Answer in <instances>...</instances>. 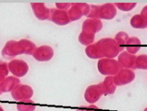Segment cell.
Returning <instances> with one entry per match:
<instances>
[{
    "mask_svg": "<svg viewBox=\"0 0 147 111\" xmlns=\"http://www.w3.org/2000/svg\"><path fill=\"white\" fill-rule=\"evenodd\" d=\"M54 51L49 46H41L36 48L32 57L38 61H49L53 58Z\"/></svg>",
    "mask_w": 147,
    "mask_h": 111,
    "instance_id": "10",
    "label": "cell"
},
{
    "mask_svg": "<svg viewBox=\"0 0 147 111\" xmlns=\"http://www.w3.org/2000/svg\"><path fill=\"white\" fill-rule=\"evenodd\" d=\"M1 93H2V90H1V87H0V95H1Z\"/></svg>",
    "mask_w": 147,
    "mask_h": 111,
    "instance_id": "30",
    "label": "cell"
},
{
    "mask_svg": "<svg viewBox=\"0 0 147 111\" xmlns=\"http://www.w3.org/2000/svg\"><path fill=\"white\" fill-rule=\"evenodd\" d=\"M76 111H101L95 105H90L87 107H82Z\"/></svg>",
    "mask_w": 147,
    "mask_h": 111,
    "instance_id": "27",
    "label": "cell"
},
{
    "mask_svg": "<svg viewBox=\"0 0 147 111\" xmlns=\"http://www.w3.org/2000/svg\"><path fill=\"white\" fill-rule=\"evenodd\" d=\"M9 74V67L7 63L0 61V82H2L7 77Z\"/></svg>",
    "mask_w": 147,
    "mask_h": 111,
    "instance_id": "24",
    "label": "cell"
},
{
    "mask_svg": "<svg viewBox=\"0 0 147 111\" xmlns=\"http://www.w3.org/2000/svg\"><path fill=\"white\" fill-rule=\"evenodd\" d=\"M20 79L15 77H7L0 84L2 92H12L18 85H20Z\"/></svg>",
    "mask_w": 147,
    "mask_h": 111,
    "instance_id": "15",
    "label": "cell"
},
{
    "mask_svg": "<svg viewBox=\"0 0 147 111\" xmlns=\"http://www.w3.org/2000/svg\"><path fill=\"white\" fill-rule=\"evenodd\" d=\"M101 51L103 57L106 59H113L117 57L120 52L123 51L125 48L121 47L113 38H103L96 43Z\"/></svg>",
    "mask_w": 147,
    "mask_h": 111,
    "instance_id": "3",
    "label": "cell"
},
{
    "mask_svg": "<svg viewBox=\"0 0 147 111\" xmlns=\"http://www.w3.org/2000/svg\"><path fill=\"white\" fill-rule=\"evenodd\" d=\"M90 12L87 17L92 19L111 20L115 17L117 14L116 7L111 3L98 5H91Z\"/></svg>",
    "mask_w": 147,
    "mask_h": 111,
    "instance_id": "2",
    "label": "cell"
},
{
    "mask_svg": "<svg viewBox=\"0 0 147 111\" xmlns=\"http://www.w3.org/2000/svg\"><path fill=\"white\" fill-rule=\"evenodd\" d=\"M140 15H141V16L144 17V18H146V19L147 20V5H146V6L144 7V8H143Z\"/></svg>",
    "mask_w": 147,
    "mask_h": 111,
    "instance_id": "28",
    "label": "cell"
},
{
    "mask_svg": "<svg viewBox=\"0 0 147 111\" xmlns=\"http://www.w3.org/2000/svg\"><path fill=\"white\" fill-rule=\"evenodd\" d=\"M9 71L16 77H24L28 73L29 67L25 61L20 59H14L8 64Z\"/></svg>",
    "mask_w": 147,
    "mask_h": 111,
    "instance_id": "7",
    "label": "cell"
},
{
    "mask_svg": "<svg viewBox=\"0 0 147 111\" xmlns=\"http://www.w3.org/2000/svg\"><path fill=\"white\" fill-rule=\"evenodd\" d=\"M11 95L15 101L28 100L33 95V89L29 85H18L11 92Z\"/></svg>",
    "mask_w": 147,
    "mask_h": 111,
    "instance_id": "6",
    "label": "cell"
},
{
    "mask_svg": "<svg viewBox=\"0 0 147 111\" xmlns=\"http://www.w3.org/2000/svg\"><path fill=\"white\" fill-rule=\"evenodd\" d=\"M134 69H147V55L141 54L138 57H136L135 61V66Z\"/></svg>",
    "mask_w": 147,
    "mask_h": 111,
    "instance_id": "22",
    "label": "cell"
},
{
    "mask_svg": "<svg viewBox=\"0 0 147 111\" xmlns=\"http://www.w3.org/2000/svg\"><path fill=\"white\" fill-rule=\"evenodd\" d=\"M85 52L89 58L92 59H102L104 57L103 55L102 54L97 43L90 45V46H87L86 48Z\"/></svg>",
    "mask_w": 147,
    "mask_h": 111,
    "instance_id": "18",
    "label": "cell"
},
{
    "mask_svg": "<svg viewBox=\"0 0 147 111\" xmlns=\"http://www.w3.org/2000/svg\"><path fill=\"white\" fill-rule=\"evenodd\" d=\"M31 7L35 17L40 20H49L51 9L46 7L43 3H31Z\"/></svg>",
    "mask_w": 147,
    "mask_h": 111,
    "instance_id": "12",
    "label": "cell"
},
{
    "mask_svg": "<svg viewBox=\"0 0 147 111\" xmlns=\"http://www.w3.org/2000/svg\"><path fill=\"white\" fill-rule=\"evenodd\" d=\"M35 49L36 46L35 43L29 40L22 39L19 41L9 40L7 42L2 49V55L7 59H12L18 55H32Z\"/></svg>",
    "mask_w": 147,
    "mask_h": 111,
    "instance_id": "1",
    "label": "cell"
},
{
    "mask_svg": "<svg viewBox=\"0 0 147 111\" xmlns=\"http://www.w3.org/2000/svg\"><path fill=\"white\" fill-rule=\"evenodd\" d=\"M90 6L86 3H71V7L68 10L71 21L80 20L82 16H88L90 12Z\"/></svg>",
    "mask_w": 147,
    "mask_h": 111,
    "instance_id": "5",
    "label": "cell"
},
{
    "mask_svg": "<svg viewBox=\"0 0 147 111\" xmlns=\"http://www.w3.org/2000/svg\"><path fill=\"white\" fill-rule=\"evenodd\" d=\"M49 20L59 25H65L71 22L69 19L68 11L61 10L59 9H51Z\"/></svg>",
    "mask_w": 147,
    "mask_h": 111,
    "instance_id": "11",
    "label": "cell"
},
{
    "mask_svg": "<svg viewBox=\"0 0 147 111\" xmlns=\"http://www.w3.org/2000/svg\"><path fill=\"white\" fill-rule=\"evenodd\" d=\"M128 39H129V37H128V34H127L126 33H125V32H119V33L115 36L114 40L117 42V43H118L121 47L125 48L124 46H125L126 42L128 41Z\"/></svg>",
    "mask_w": 147,
    "mask_h": 111,
    "instance_id": "23",
    "label": "cell"
},
{
    "mask_svg": "<svg viewBox=\"0 0 147 111\" xmlns=\"http://www.w3.org/2000/svg\"><path fill=\"white\" fill-rule=\"evenodd\" d=\"M101 85L104 91V95L113 94L117 87L113 81V77L112 76H108L106 77L104 81L101 82Z\"/></svg>",
    "mask_w": 147,
    "mask_h": 111,
    "instance_id": "16",
    "label": "cell"
},
{
    "mask_svg": "<svg viewBox=\"0 0 147 111\" xmlns=\"http://www.w3.org/2000/svg\"><path fill=\"white\" fill-rule=\"evenodd\" d=\"M56 6L57 9L68 11L71 7V3H56Z\"/></svg>",
    "mask_w": 147,
    "mask_h": 111,
    "instance_id": "26",
    "label": "cell"
},
{
    "mask_svg": "<svg viewBox=\"0 0 147 111\" xmlns=\"http://www.w3.org/2000/svg\"><path fill=\"white\" fill-rule=\"evenodd\" d=\"M114 5L121 10L124 11V12H128L135 7L136 3H115Z\"/></svg>",
    "mask_w": 147,
    "mask_h": 111,
    "instance_id": "25",
    "label": "cell"
},
{
    "mask_svg": "<svg viewBox=\"0 0 147 111\" xmlns=\"http://www.w3.org/2000/svg\"><path fill=\"white\" fill-rule=\"evenodd\" d=\"M102 28V23L99 19L88 18L82 24V31L95 34Z\"/></svg>",
    "mask_w": 147,
    "mask_h": 111,
    "instance_id": "13",
    "label": "cell"
},
{
    "mask_svg": "<svg viewBox=\"0 0 147 111\" xmlns=\"http://www.w3.org/2000/svg\"><path fill=\"white\" fill-rule=\"evenodd\" d=\"M144 111H147V108H145V109H144Z\"/></svg>",
    "mask_w": 147,
    "mask_h": 111,
    "instance_id": "31",
    "label": "cell"
},
{
    "mask_svg": "<svg viewBox=\"0 0 147 111\" xmlns=\"http://www.w3.org/2000/svg\"><path fill=\"white\" fill-rule=\"evenodd\" d=\"M36 106L33 101L31 100L22 101V102L17 105L18 111H34Z\"/></svg>",
    "mask_w": 147,
    "mask_h": 111,
    "instance_id": "21",
    "label": "cell"
},
{
    "mask_svg": "<svg viewBox=\"0 0 147 111\" xmlns=\"http://www.w3.org/2000/svg\"><path fill=\"white\" fill-rule=\"evenodd\" d=\"M94 35L86 31H82L79 36V41L84 46H90L94 40Z\"/></svg>",
    "mask_w": 147,
    "mask_h": 111,
    "instance_id": "20",
    "label": "cell"
},
{
    "mask_svg": "<svg viewBox=\"0 0 147 111\" xmlns=\"http://www.w3.org/2000/svg\"><path fill=\"white\" fill-rule=\"evenodd\" d=\"M136 58V57L135 55L131 54L127 51H123L118 56V62L123 68L131 69H134Z\"/></svg>",
    "mask_w": 147,
    "mask_h": 111,
    "instance_id": "14",
    "label": "cell"
},
{
    "mask_svg": "<svg viewBox=\"0 0 147 111\" xmlns=\"http://www.w3.org/2000/svg\"><path fill=\"white\" fill-rule=\"evenodd\" d=\"M141 40L136 37L129 38L128 41L126 42V50L128 53L134 55L141 49Z\"/></svg>",
    "mask_w": 147,
    "mask_h": 111,
    "instance_id": "17",
    "label": "cell"
},
{
    "mask_svg": "<svg viewBox=\"0 0 147 111\" xmlns=\"http://www.w3.org/2000/svg\"><path fill=\"white\" fill-rule=\"evenodd\" d=\"M102 95H104V91L101 83H100L98 85L89 86L84 93V98L89 103H94L99 100Z\"/></svg>",
    "mask_w": 147,
    "mask_h": 111,
    "instance_id": "9",
    "label": "cell"
},
{
    "mask_svg": "<svg viewBox=\"0 0 147 111\" xmlns=\"http://www.w3.org/2000/svg\"><path fill=\"white\" fill-rule=\"evenodd\" d=\"M136 75L134 71L128 69H122L113 77V81L116 86H123L132 82Z\"/></svg>",
    "mask_w": 147,
    "mask_h": 111,
    "instance_id": "8",
    "label": "cell"
},
{
    "mask_svg": "<svg viewBox=\"0 0 147 111\" xmlns=\"http://www.w3.org/2000/svg\"><path fill=\"white\" fill-rule=\"evenodd\" d=\"M131 25L136 29L147 28V20L141 15H136L131 18Z\"/></svg>",
    "mask_w": 147,
    "mask_h": 111,
    "instance_id": "19",
    "label": "cell"
},
{
    "mask_svg": "<svg viewBox=\"0 0 147 111\" xmlns=\"http://www.w3.org/2000/svg\"><path fill=\"white\" fill-rule=\"evenodd\" d=\"M0 111H4L3 109H2V108L1 106H0Z\"/></svg>",
    "mask_w": 147,
    "mask_h": 111,
    "instance_id": "29",
    "label": "cell"
},
{
    "mask_svg": "<svg viewBox=\"0 0 147 111\" xmlns=\"http://www.w3.org/2000/svg\"><path fill=\"white\" fill-rule=\"evenodd\" d=\"M98 70L102 74L115 76L123 69L120 63L113 59H102L97 64Z\"/></svg>",
    "mask_w": 147,
    "mask_h": 111,
    "instance_id": "4",
    "label": "cell"
}]
</instances>
